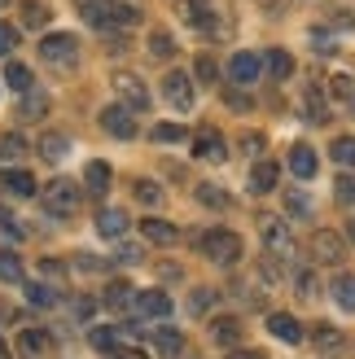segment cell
I'll list each match as a JSON object with an SVG mask.
<instances>
[{
    "mask_svg": "<svg viewBox=\"0 0 355 359\" xmlns=\"http://www.w3.org/2000/svg\"><path fill=\"white\" fill-rule=\"evenodd\" d=\"M215 298H220L215 290H193V298H189V311H193V316H206L210 307H215Z\"/></svg>",
    "mask_w": 355,
    "mask_h": 359,
    "instance_id": "37",
    "label": "cell"
},
{
    "mask_svg": "<svg viewBox=\"0 0 355 359\" xmlns=\"http://www.w3.org/2000/svg\"><path fill=\"white\" fill-rule=\"evenodd\" d=\"M83 184H88L93 197H101L105 189H110V167H105V163H88L83 167Z\"/></svg>",
    "mask_w": 355,
    "mask_h": 359,
    "instance_id": "25",
    "label": "cell"
},
{
    "mask_svg": "<svg viewBox=\"0 0 355 359\" xmlns=\"http://www.w3.org/2000/svg\"><path fill=\"white\" fill-rule=\"evenodd\" d=\"M79 267H83V272H101L105 263H101V259H93V255H79Z\"/></svg>",
    "mask_w": 355,
    "mask_h": 359,
    "instance_id": "52",
    "label": "cell"
},
{
    "mask_svg": "<svg viewBox=\"0 0 355 359\" xmlns=\"http://www.w3.org/2000/svg\"><path fill=\"white\" fill-rule=\"evenodd\" d=\"M119 263H140V245H123L119 250Z\"/></svg>",
    "mask_w": 355,
    "mask_h": 359,
    "instance_id": "51",
    "label": "cell"
},
{
    "mask_svg": "<svg viewBox=\"0 0 355 359\" xmlns=\"http://www.w3.org/2000/svg\"><path fill=\"white\" fill-rule=\"evenodd\" d=\"M228 105H237V110H250V101H246L241 93H228Z\"/></svg>",
    "mask_w": 355,
    "mask_h": 359,
    "instance_id": "54",
    "label": "cell"
},
{
    "mask_svg": "<svg viewBox=\"0 0 355 359\" xmlns=\"http://www.w3.org/2000/svg\"><path fill=\"white\" fill-rule=\"evenodd\" d=\"M294 285H298V294H303V298H312L316 294V272H298Z\"/></svg>",
    "mask_w": 355,
    "mask_h": 359,
    "instance_id": "48",
    "label": "cell"
},
{
    "mask_svg": "<svg viewBox=\"0 0 355 359\" xmlns=\"http://www.w3.org/2000/svg\"><path fill=\"white\" fill-rule=\"evenodd\" d=\"M303 101H307V123H316V128H321V123H329V110H325V101H321V93H316V88H307Z\"/></svg>",
    "mask_w": 355,
    "mask_h": 359,
    "instance_id": "32",
    "label": "cell"
},
{
    "mask_svg": "<svg viewBox=\"0 0 355 359\" xmlns=\"http://www.w3.org/2000/svg\"><path fill=\"white\" fill-rule=\"evenodd\" d=\"M342 18H333V27H342V31H355V18H351V9H338Z\"/></svg>",
    "mask_w": 355,
    "mask_h": 359,
    "instance_id": "53",
    "label": "cell"
},
{
    "mask_svg": "<svg viewBox=\"0 0 355 359\" xmlns=\"http://www.w3.org/2000/svg\"><path fill=\"white\" fill-rule=\"evenodd\" d=\"M154 351H158V355H167V359H175V355L185 351V333H180V329H171V325L154 329Z\"/></svg>",
    "mask_w": 355,
    "mask_h": 359,
    "instance_id": "18",
    "label": "cell"
},
{
    "mask_svg": "<svg viewBox=\"0 0 355 359\" xmlns=\"http://www.w3.org/2000/svg\"><path fill=\"white\" fill-rule=\"evenodd\" d=\"M329 97H333V101H351V97H355V79H351V75H333V79H329Z\"/></svg>",
    "mask_w": 355,
    "mask_h": 359,
    "instance_id": "36",
    "label": "cell"
},
{
    "mask_svg": "<svg viewBox=\"0 0 355 359\" xmlns=\"http://www.w3.org/2000/svg\"><path fill=\"white\" fill-rule=\"evenodd\" d=\"M210 337H215L220 346H237L241 342V325H237L233 316H220L215 325H210Z\"/></svg>",
    "mask_w": 355,
    "mask_h": 359,
    "instance_id": "24",
    "label": "cell"
},
{
    "mask_svg": "<svg viewBox=\"0 0 355 359\" xmlns=\"http://www.w3.org/2000/svg\"><path fill=\"white\" fill-rule=\"evenodd\" d=\"M140 22V9H132V5H114V27L119 31H132Z\"/></svg>",
    "mask_w": 355,
    "mask_h": 359,
    "instance_id": "42",
    "label": "cell"
},
{
    "mask_svg": "<svg viewBox=\"0 0 355 359\" xmlns=\"http://www.w3.org/2000/svg\"><path fill=\"white\" fill-rule=\"evenodd\" d=\"M333 163H338V167H347V171H355V136H338V140H333Z\"/></svg>",
    "mask_w": 355,
    "mask_h": 359,
    "instance_id": "29",
    "label": "cell"
},
{
    "mask_svg": "<svg viewBox=\"0 0 355 359\" xmlns=\"http://www.w3.org/2000/svg\"><path fill=\"white\" fill-rule=\"evenodd\" d=\"M44 276L48 280H62V263H44Z\"/></svg>",
    "mask_w": 355,
    "mask_h": 359,
    "instance_id": "55",
    "label": "cell"
},
{
    "mask_svg": "<svg viewBox=\"0 0 355 359\" xmlns=\"http://www.w3.org/2000/svg\"><path fill=\"white\" fill-rule=\"evenodd\" d=\"M333 197H338L342 206H355V175H338V180H333Z\"/></svg>",
    "mask_w": 355,
    "mask_h": 359,
    "instance_id": "39",
    "label": "cell"
},
{
    "mask_svg": "<svg viewBox=\"0 0 355 359\" xmlns=\"http://www.w3.org/2000/svg\"><path fill=\"white\" fill-rule=\"evenodd\" d=\"M307 255H312V263H321V267H333L342 255H347V241L338 237V232H329V228H321V232H312V241H307Z\"/></svg>",
    "mask_w": 355,
    "mask_h": 359,
    "instance_id": "5",
    "label": "cell"
},
{
    "mask_svg": "<svg viewBox=\"0 0 355 359\" xmlns=\"http://www.w3.org/2000/svg\"><path fill=\"white\" fill-rule=\"evenodd\" d=\"M259 237H263V250H268V259L286 263L294 259V237H290V224L281 219V215H259Z\"/></svg>",
    "mask_w": 355,
    "mask_h": 359,
    "instance_id": "2",
    "label": "cell"
},
{
    "mask_svg": "<svg viewBox=\"0 0 355 359\" xmlns=\"http://www.w3.org/2000/svg\"><path fill=\"white\" fill-rule=\"evenodd\" d=\"M263 70H268V79L286 83V79L294 75V57H290L286 48H268V57H263Z\"/></svg>",
    "mask_w": 355,
    "mask_h": 359,
    "instance_id": "17",
    "label": "cell"
},
{
    "mask_svg": "<svg viewBox=\"0 0 355 359\" xmlns=\"http://www.w3.org/2000/svg\"><path fill=\"white\" fill-rule=\"evenodd\" d=\"M193 79H198V83H215V79H220V66L210 62V57H198V66H193Z\"/></svg>",
    "mask_w": 355,
    "mask_h": 359,
    "instance_id": "44",
    "label": "cell"
},
{
    "mask_svg": "<svg viewBox=\"0 0 355 359\" xmlns=\"http://www.w3.org/2000/svg\"><path fill=\"white\" fill-rule=\"evenodd\" d=\"M316 346H321V351H333V346H342V333L338 329H333V325H316Z\"/></svg>",
    "mask_w": 355,
    "mask_h": 359,
    "instance_id": "38",
    "label": "cell"
},
{
    "mask_svg": "<svg viewBox=\"0 0 355 359\" xmlns=\"http://www.w3.org/2000/svg\"><path fill=\"white\" fill-rule=\"evenodd\" d=\"M140 232H145V241H149V245H175V241H180V228L167 224V219H158V215L140 219Z\"/></svg>",
    "mask_w": 355,
    "mask_h": 359,
    "instance_id": "12",
    "label": "cell"
},
{
    "mask_svg": "<svg viewBox=\"0 0 355 359\" xmlns=\"http://www.w3.org/2000/svg\"><path fill=\"white\" fill-rule=\"evenodd\" d=\"M163 97L175 105V110H193V79L185 75V70H171V75L163 79Z\"/></svg>",
    "mask_w": 355,
    "mask_h": 359,
    "instance_id": "7",
    "label": "cell"
},
{
    "mask_svg": "<svg viewBox=\"0 0 355 359\" xmlns=\"http://www.w3.org/2000/svg\"><path fill=\"white\" fill-rule=\"evenodd\" d=\"M48 5H40V0H22V27H44L48 22Z\"/></svg>",
    "mask_w": 355,
    "mask_h": 359,
    "instance_id": "31",
    "label": "cell"
},
{
    "mask_svg": "<svg viewBox=\"0 0 355 359\" xmlns=\"http://www.w3.org/2000/svg\"><path fill=\"white\" fill-rule=\"evenodd\" d=\"M0 189L9 197H35V180L31 171H0Z\"/></svg>",
    "mask_w": 355,
    "mask_h": 359,
    "instance_id": "19",
    "label": "cell"
},
{
    "mask_svg": "<svg viewBox=\"0 0 355 359\" xmlns=\"http://www.w3.org/2000/svg\"><path fill=\"white\" fill-rule=\"evenodd\" d=\"M198 202H202V206H215V210H220V206L228 202V197H224L215 184H198Z\"/></svg>",
    "mask_w": 355,
    "mask_h": 359,
    "instance_id": "45",
    "label": "cell"
},
{
    "mask_svg": "<svg viewBox=\"0 0 355 359\" xmlns=\"http://www.w3.org/2000/svg\"><path fill=\"white\" fill-rule=\"evenodd\" d=\"M44 114H48V97L35 93V88L22 93V118H44Z\"/></svg>",
    "mask_w": 355,
    "mask_h": 359,
    "instance_id": "30",
    "label": "cell"
},
{
    "mask_svg": "<svg viewBox=\"0 0 355 359\" xmlns=\"http://www.w3.org/2000/svg\"><path fill=\"white\" fill-rule=\"evenodd\" d=\"M88 342H93L97 351H105V355H114L119 351V333L114 329H93V333H88Z\"/></svg>",
    "mask_w": 355,
    "mask_h": 359,
    "instance_id": "35",
    "label": "cell"
},
{
    "mask_svg": "<svg viewBox=\"0 0 355 359\" xmlns=\"http://www.w3.org/2000/svg\"><path fill=\"white\" fill-rule=\"evenodd\" d=\"M105 307H110V311H123V307H132V302H136V290H132V285L128 280H114L110 285V290H105Z\"/></svg>",
    "mask_w": 355,
    "mask_h": 359,
    "instance_id": "23",
    "label": "cell"
},
{
    "mask_svg": "<svg viewBox=\"0 0 355 359\" xmlns=\"http://www.w3.org/2000/svg\"><path fill=\"white\" fill-rule=\"evenodd\" d=\"M347 237H351V241H355V219H351V224H347Z\"/></svg>",
    "mask_w": 355,
    "mask_h": 359,
    "instance_id": "58",
    "label": "cell"
},
{
    "mask_svg": "<svg viewBox=\"0 0 355 359\" xmlns=\"http://www.w3.org/2000/svg\"><path fill=\"white\" fill-rule=\"evenodd\" d=\"M40 154L48 158V163H58V158L70 154V136H62V132H44V136H40Z\"/></svg>",
    "mask_w": 355,
    "mask_h": 359,
    "instance_id": "26",
    "label": "cell"
},
{
    "mask_svg": "<svg viewBox=\"0 0 355 359\" xmlns=\"http://www.w3.org/2000/svg\"><path fill=\"white\" fill-rule=\"evenodd\" d=\"M114 93H119V105H128L132 114L149 110V88L140 83L132 70H119V75H114Z\"/></svg>",
    "mask_w": 355,
    "mask_h": 359,
    "instance_id": "6",
    "label": "cell"
},
{
    "mask_svg": "<svg viewBox=\"0 0 355 359\" xmlns=\"http://www.w3.org/2000/svg\"><path fill=\"white\" fill-rule=\"evenodd\" d=\"M268 333L281 337L286 346H298V342H303V325H298L294 316H286V311H272V316H268Z\"/></svg>",
    "mask_w": 355,
    "mask_h": 359,
    "instance_id": "11",
    "label": "cell"
},
{
    "mask_svg": "<svg viewBox=\"0 0 355 359\" xmlns=\"http://www.w3.org/2000/svg\"><path fill=\"white\" fill-rule=\"evenodd\" d=\"M79 184L75 180H53V184H44V210L58 215V219H66V215L79 210Z\"/></svg>",
    "mask_w": 355,
    "mask_h": 359,
    "instance_id": "4",
    "label": "cell"
},
{
    "mask_svg": "<svg viewBox=\"0 0 355 359\" xmlns=\"http://www.w3.org/2000/svg\"><path fill=\"white\" fill-rule=\"evenodd\" d=\"M5 5H9V0H0V9H5Z\"/></svg>",
    "mask_w": 355,
    "mask_h": 359,
    "instance_id": "60",
    "label": "cell"
},
{
    "mask_svg": "<svg viewBox=\"0 0 355 359\" xmlns=\"http://www.w3.org/2000/svg\"><path fill=\"white\" fill-rule=\"evenodd\" d=\"M149 53H154L158 62H163V57H171V53H175V40H171V31H149Z\"/></svg>",
    "mask_w": 355,
    "mask_h": 359,
    "instance_id": "33",
    "label": "cell"
},
{
    "mask_svg": "<svg viewBox=\"0 0 355 359\" xmlns=\"http://www.w3.org/2000/svg\"><path fill=\"white\" fill-rule=\"evenodd\" d=\"M228 359H263V355H255V351H233Z\"/></svg>",
    "mask_w": 355,
    "mask_h": 359,
    "instance_id": "57",
    "label": "cell"
},
{
    "mask_svg": "<svg viewBox=\"0 0 355 359\" xmlns=\"http://www.w3.org/2000/svg\"><path fill=\"white\" fill-rule=\"evenodd\" d=\"M0 280L22 285V259H18L13 250H0Z\"/></svg>",
    "mask_w": 355,
    "mask_h": 359,
    "instance_id": "28",
    "label": "cell"
},
{
    "mask_svg": "<svg viewBox=\"0 0 355 359\" xmlns=\"http://www.w3.org/2000/svg\"><path fill=\"white\" fill-rule=\"evenodd\" d=\"M0 232H5V237H13V241L22 237V224H18V219H13V215H9L5 206H0Z\"/></svg>",
    "mask_w": 355,
    "mask_h": 359,
    "instance_id": "47",
    "label": "cell"
},
{
    "mask_svg": "<svg viewBox=\"0 0 355 359\" xmlns=\"http://www.w3.org/2000/svg\"><path fill=\"white\" fill-rule=\"evenodd\" d=\"M40 57L48 66H58V70H70V66H79V40H75V35H66V31L44 35V40H40Z\"/></svg>",
    "mask_w": 355,
    "mask_h": 359,
    "instance_id": "3",
    "label": "cell"
},
{
    "mask_svg": "<svg viewBox=\"0 0 355 359\" xmlns=\"http://www.w3.org/2000/svg\"><path fill=\"white\" fill-rule=\"evenodd\" d=\"M351 114H355V97H351Z\"/></svg>",
    "mask_w": 355,
    "mask_h": 359,
    "instance_id": "59",
    "label": "cell"
},
{
    "mask_svg": "<svg viewBox=\"0 0 355 359\" xmlns=\"http://www.w3.org/2000/svg\"><path fill=\"white\" fill-rule=\"evenodd\" d=\"M97 232L101 237H123V232H128V210H119V206H105L101 215H97Z\"/></svg>",
    "mask_w": 355,
    "mask_h": 359,
    "instance_id": "16",
    "label": "cell"
},
{
    "mask_svg": "<svg viewBox=\"0 0 355 359\" xmlns=\"http://www.w3.org/2000/svg\"><path fill=\"white\" fill-rule=\"evenodd\" d=\"M241 149H246V154H263V136H255V132L241 136Z\"/></svg>",
    "mask_w": 355,
    "mask_h": 359,
    "instance_id": "49",
    "label": "cell"
},
{
    "mask_svg": "<svg viewBox=\"0 0 355 359\" xmlns=\"http://www.w3.org/2000/svg\"><path fill=\"white\" fill-rule=\"evenodd\" d=\"M83 22L97 31H114V0H83Z\"/></svg>",
    "mask_w": 355,
    "mask_h": 359,
    "instance_id": "13",
    "label": "cell"
},
{
    "mask_svg": "<svg viewBox=\"0 0 355 359\" xmlns=\"http://www.w3.org/2000/svg\"><path fill=\"white\" fill-rule=\"evenodd\" d=\"M132 193H136V202H145V206H158V202H163V189H158L154 180H136Z\"/></svg>",
    "mask_w": 355,
    "mask_h": 359,
    "instance_id": "34",
    "label": "cell"
},
{
    "mask_svg": "<svg viewBox=\"0 0 355 359\" xmlns=\"http://www.w3.org/2000/svg\"><path fill=\"white\" fill-rule=\"evenodd\" d=\"M110 359H145V355H140V351H114Z\"/></svg>",
    "mask_w": 355,
    "mask_h": 359,
    "instance_id": "56",
    "label": "cell"
},
{
    "mask_svg": "<svg viewBox=\"0 0 355 359\" xmlns=\"http://www.w3.org/2000/svg\"><path fill=\"white\" fill-rule=\"evenodd\" d=\"M290 210H294V215H307V210H312V202H307L303 193H294V197H290Z\"/></svg>",
    "mask_w": 355,
    "mask_h": 359,
    "instance_id": "50",
    "label": "cell"
},
{
    "mask_svg": "<svg viewBox=\"0 0 355 359\" xmlns=\"http://www.w3.org/2000/svg\"><path fill=\"white\" fill-rule=\"evenodd\" d=\"M329 294H333V302L347 311V316H355V276H333V285H329Z\"/></svg>",
    "mask_w": 355,
    "mask_h": 359,
    "instance_id": "22",
    "label": "cell"
},
{
    "mask_svg": "<svg viewBox=\"0 0 355 359\" xmlns=\"http://www.w3.org/2000/svg\"><path fill=\"white\" fill-rule=\"evenodd\" d=\"M18 351H22V359H44L48 333L44 329H22V333H18Z\"/></svg>",
    "mask_w": 355,
    "mask_h": 359,
    "instance_id": "20",
    "label": "cell"
},
{
    "mask_svg": "<svg viewBox=\"0 0 355 359\" xmlns=\"http://www.w3.org/2000/svg\"><path fill=\"white\" fill-rule=\"evenodd\" d=\"M193 154H198L202 163H224V158H228V145H224L220 132H198V136H193Z\"/></svg>",
    "mask_w": 355,
    "mask_h": 359,
    "instance_id": "10",
    "label": "cell"
},
{
    "mask_svg": "<svg viewBox=\"0 0 355 359\" xmlns=\"http://www.w3.org/2000/svg\"><path fill=\"white\" fill-rule=\"evenodd\" d=\"M22 154H27V140L18 136V132H9L5 140H0V158H9V163H13V158H22Z\"/></svg>",
    "mask_w": 355,
    "mask_h": 359,
    "instance_id": "41",
    "label": "cell"
},
{
    "mask_svg": "<svg viewBox=\"0 0 355 359\" xmlns=\"http://www.w3.org/2000/svg\"><path fill=\"white\" fill-rule=\"evenodd\" d=\"M198 250H202V259L228 267V263L241 259V237H237V232H228V228H206L202 237H198Z\"/></svg>",
    "mask_w": 355,
    "mask_h": 359,
    "instance_id": "1",
    "label": "cell"
},
{
    "mask_svg": "<svg viewBox=\"0 0 355 359\" xmlns=\"http://www.w3.org/2000/svg\"><path fill=\"white\" fill-rule=\"evenodd\" d=\"M5 83L13 88L18 97H22V93H31V88H35V79H31V70H27L22 62H9V66H5Z\"/></svg>",
    "mask_w": 355,
    "mask_h": 359,
    "instance_id": "27",
    "label": "cell"
},
{
    "mask_svg": "<svg viewBox=\"0 0 355 359\" xmlns=\"http://www.w3.org/2000/svg\"><path fill=\"white\" fill-rule=\"evenodd\" d=\"M263 70V57H255V53H237L233 62H228V79L233 83H255Z\"/></svg>",
    "mask_w": 355,
    "mask_h": 359,
    "instance_id": "14",
    "label": "cell"
},
{
    "mask_svg": "<svg viewBox=\"0 0 355 359\" xmlns=\"http://www.w3.org/2000/svg\"><path fill=\"white\" fill-rule=\"evenodd\" d=\"M13 48H18V27H9V22H0V57H9Z\"/></svg>",
    "mask_w": 355,
    "mask_h": 359,
    "instance_id": "46",
    "label": "cell"
},
{
    "mask_svg": "<svg viewBox=\"0 0 355 359\" xmlns=\"http://www.w3.org/2000/svg\"><path fill=\"white\" fill-rule=\"evenodd\" d=\"M101 128L110 132V136H119V140H132L136 136V123H132L128 105H105V110H101Z\"/></svg>",
    "mask_w": 355,
    "mask_h": 359,
    "instance_id": "8",
    "label": "cell"
},
{
    "mask_svg": "<svg viewBox=\"0 0 355 359\" xmlns=\"http://www.w3.org/2000/svg\"><path fill=\"white\" fill-rule=\"evenodd\" d=\"M316 167H321V163H316V149H312V145H294V149H290V171H294L298 180H312Z\"/></svg>",
    "mask_w": 355,
    "mask_h": 359,
    "instance_id": "21",
    "label": "cell"
},
{
    "mask_svg": "<svg viewBox=\"0 0 355 359\" xmlns=\"http://www.w3.org/2000/svg\"><path fill=\"white\" fill-rule=\"evenodd\" d=\"M154 140H158V145H175V140H185V128H175V123H158Z\"/></svg>",
    "mask_w": 355,
    "mask_h": 359,
    "instance_id": "43",
    "label": "cell"
},
{
    "mask_svg": "<svg viewBox=\"0 0 355 359\" xmlns=\"http://www.w3.org/2000/svg\"><path fill=\"white\" fill-rule=\"evenodd\" d=\"M27 302H31V307H53L58 294H53L48 285H27Z\"/></svg>",
    "mask_w": 355,
    "mask_h": 359,
    "instance_id": "40",
    "label": "cell"
},
{
    "mask_svg": "<svg viewBox=\"0 0 355 359\" xmlns=\"http://www.w3.org/2000/svg\"><path fill=\"white\" fill-rule=\"evenodd\" d=\"M132 307L145 316V320H167V316H171V298H167L163 290H140Z\"/></svg>",
    "mask_w": 355,
    "mask_h": 359,
    "instance_id": "9",
    "label": "cell"
},
{
    "mask_svg": "<svg viewBox=\"0 0 355 359\" xmlns=\"http://www.w3.org/2000/svg\"><path fill=\"white\" fill-rule=\"evenodd\" d=\"M276 180H281V167L268 163V158H259V163L250 167V193H272Z\"/></svg>",
    "mask_w": 355,
    "mask_h": 359,
    "instance_id": "15",
    "label": "cell"
}]
</instances>
